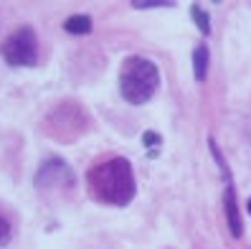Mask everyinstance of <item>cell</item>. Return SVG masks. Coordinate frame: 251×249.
Listing matches in <instances>:
<instances>
[{"label":"cell","mask_w":251,"mask_h":249,"mask_svg":"<svg viewBox=\"0 0 251 249\" xmlns=\"http://www.w3.org/2000/svg\"><path fill=\"white\" fill-rule=\"evenodd\" d=\"M86 188H89L92 198L104 206H127L137 194L132 163L125 155L99 158L86 170Z\"/></svg>","instance_id":"1"},{"label":"cell","mask_w":251,"mask_h":249,"mask_svg":"<svg viewBox=\"0 0 251 249\" xmlns=\"http://www.w3.org/2000/svg\"><path fill=\"white\" fill-rule=\"evenodd\" d=\"M160 86V69L145 56H127L120 69V94L129 105L150 102Z\"/></svg>","instance_id":"2"},{"label":"cell","mask_w":251,"mask_h":249,"mask_svg":"<svg viewBox=\"0 0 251 249\" xmlns=\"http://www.w3.org/2000/svg\"><path fill=\"white\" fill-rule=\"evenodd\" d=\"M41 127H43V133L51 135L58 142H74L79 135H84L92 127V117L81 105L66 99V102H58L56 107L49 110Z\"/></svg>","instance_id":"3"},{"label":"cell","mask_w":251,"mask_h":249,"mask_svg":"<svg viewBox=\"0 0 251 249\" xmlns=\"http://www.w3.org/2000/svg\"><path fill=\"white\" fill-rule=\"evenodd\" d=\"M0 56L8 66H36L38 64V36L31 26H18L0 43Z\"/></svg>","instance_id":"4"},{"label":"cell","mask_w":251,"mask_h":249,"mask_svg":"<svg viewBox=\"0 0 251 249\" xmlns=\"http://www.w3.org/2000/svg\"><path fill=\"white\" fill-rule=\"evenodd\" d=\"M74 186H76V173L71 170V166L64 158H46L36 170V188L38 191L66 194Z\"/></svg>","instance_id":"5"},{"label":"cell","mask_w":251,"mask_h":249,"mask_svg":"<svg viewBox=\"0 0 251 249\" xmlns=\"http://www.w3.org/2000/svg\"><path fill=\"white\" fill-rule=\"evenodd\" d=\"M224 214H226V224L233 239L244 237V221H241V211H239V198H236V188L231 181H226V191H224Z\"/></svg>","instance_id":"6"},{"label":"cell","mask_w":251,"mask_h":249,"mask_svg":"<svg viewBox=\"0 0 251 249\" xmlns=\"http://www.w3.org/2000/svg\"><path fill=\"white\" fill-rule=\"evenodd\" d=\"M193 74L196 82H205V77H208V46L205 43H198L193 49Z\"/></svg>","instance_id":"7"},{"label":"cell","mask_w":251,"mask_h":249,"mask_svg":"<svg viewBox=\"0 0 251 249\" xmlns=\"http://www.w3.org/2000/svg\"><path fill=\"white\" fill-rule=\"evenodd\" d=\"M64 31L66 33H71V36H86L92 31V18L89 16H69L66 21H64Z\"/></svg>","instance_id":"8"},{"label":"cell","mask_w":251,"mask_h":249,"mask_svg":"<svg viewBox=\"0 0 251 249\" xmlns=\"http://www.w3.org/2000/svg\"><path fill=\"white\" fill-rule=\"evenodd\" d=\"M190 13H193V21H196V26H198V31H201L203 36H208V33H211V21H208V13H205L198 3L190 5Z\"/></svg>","instance_id":"9"},{"label":"cell","mask_w":251,"mask_h":249,"mask_svg":"<svg viewBox=\"0 0 251 249\" xmlns=\"http://www.w3.org/2000/svg\"><path fill=\"white\" fill-rule=\"evenodd\" d=\"M13 237V224H10V219L0 211V247H5Z\"/></svg>","instance_id":"10"},{"label":"cell","mask_w":251,"mask_h":249,"mask_svg":"<svg viewBox=\"0 0 251 249\" xmlns=\"http://www.w3.org/2000/svg\"><path fill=\"white\" fill-rule=\"evenodd\" d=\"M173 3H135L132 8H137V10H150V8H170Z\"/></svg>","instance_id":"11"},{"label":"cell","mask_w":251,"mask_h":249,"mask_svg":"<svg viewBox=\"0 0 251 249\" xmlns=\"http://www.w3.org/2000/svg\"><path fill=\"white\" fill-rule=\"evenodd\" d=\"M246 211H249V214H251V198H249V201H246Z\"/></svg>","instance_id":"12"}]
</instances>
